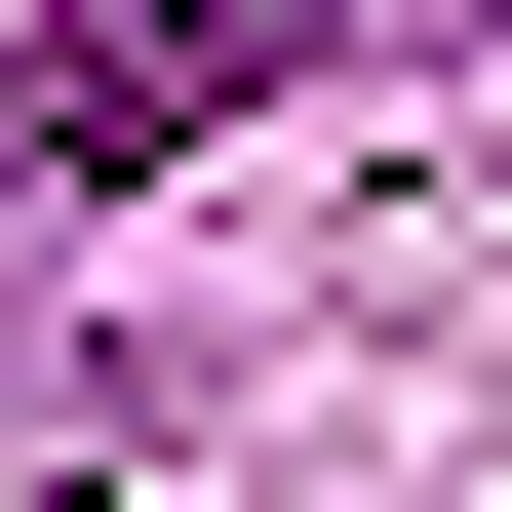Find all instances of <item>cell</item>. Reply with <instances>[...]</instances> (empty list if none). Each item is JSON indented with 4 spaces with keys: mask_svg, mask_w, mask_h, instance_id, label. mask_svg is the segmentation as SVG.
<instances>
[{
    "mask_svg": "<svg viewBox=\"0 0 512 512\" xmlns=\"http://www.w3.org/2000/svg\"><path fill=\"white\" fill-rule=\"evenodd\" d=\"M434 40H512V0H434Z\"/></svg>",
    "mask_w": 512,
    "mask_h": 512,
    "instance_id": "obj_1",
    "label": "cell"
}]
</instances>
